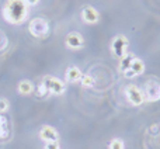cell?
Segmentation results:
<instances>
[{"mask_svg": "<svg viewBox=\"0 0 160 149\" xmlns=\"http://www.w3.org/2000/svg\"><path fill=\"white\" fill-rule=\"evenodd\" d=\"M28 6L24 0H6L3 6V18L10 24H21L28 17Z\"/></svg>", "mask_w": 160, "mask_h": 149, "instance_id": "cell-1", "label": "cell"}, {"mask_svg": "<svg viewBox=\"0 0 160 149\" xmlns=\"http://www.w3.org/2000/svg\"><path fill=\"white\" fill-rule=\"evenodd\" d=\"M28 31L35 38H44L49 33V23H48L47 18L35 17V18L31 20L30 25H28Z\"/></svg>", "mask_w": 160, "mask_h": 149, "instance_id": "cell-2", "label": "cell"}, {"mask_svg": "<svg viewBox=\"0 0 160 149\" xmlns=\"http://www.w3.org/2000/svg\"><path fill=\"white\" fill-rule=\"evenodd\" d=\"M41 85L45 87V90H47L48 94H56V96H59V94H63L65 90H66V86H65V83L62 82L61 79H58V77L55 76H45L44 79H42Z\"/></svg>", "mask_w": 160, "mask_h": 149, "instance_id": "cell-3", "label": "cell"}, {"mask_svg": "<svg viewBox=\"0 0 160 149\" xmlns=\"http://www.w3.org/2000/svg\"><path fill=\"white\" fill-rule=\"evenodd\" d=\"M143 96L145 101H158V100H160V83L158 80L152 79L145 83Z\"/></svg>", "mask_w": 160, "mask_h": 149, "instance_id": "cell-4", "label": "cell"}, {"mask_svg": "<svg viewBox=\"0 0 160 149\" xmlns=\"http://www.w3.org/2000/svg\"><path fill=\"white\" fill-rule=\"evenodd\" d=\"M125 96H127V100L131 103L132 105L138 107V105H142L145 103V96H143V90H141L139 87L131 85L125 89Z\"/></svg>", "mask_w": 160, "mask_h": 149, "instance_id": "cell-5", "label": "cell"}, {"mask_svg": "<svg viewBox=\"0 0 160 149\" xmlns=\"http://www.w3.org/2000/svg\"><path fill=\"white\" fill-rule=\"evenodd\" d=\"M128 44L129 41L127 39V37L124 35H117L115 38L111 42V51L117 58L121 59L124 55H127V49H128Z\"/></svg>", "mask_w": 160, "mask_h": 149, "instance_id": "cell-6", "label": "cell"}, {"mask_svg": "<svg viewBox=\"0 0 160 149\" xmlns=\"http://www.w3.org/2000/svg\"><path fill=\"white\" fill-rule=\"evenodd\" d=\"M80 17L86 24H97L100 21V13L93 6H84L80 11Z\"/></svg>", "mask_w": 160, "mask_h": 149, "instance_id": "cell-7", "label": "cell"}, {"mask_svg": "<svg viewBox=\"0 0 160 149\" xmlns=\"http://www.w3.org/2000/svg\"><path fill=\"white\" fill-rule=\"evenodd\" d=\"M83 44H84L83 37L80 35L78 31H72V33H69L66 35V38H65V45H66L69 49L78 51V49H80V48H83Z\"/></svg>", "mask_w": 160, "mask_h": 149, "instance_id": "cell-8", "label": "cell"}, {"mask_svg": "<svg viewBox=\"0 0 160 149\" xmlns=\"http://www.w3.org/2000/svg\"><path fill=\"white\" fill-rule=\"evenodd\" d=\"M39 138H41L42 141L48 142V144L59 141L58 131H56L53 127H51V125H44V127L41 128V131H39Z\"/></svg>", "mask_w": 160, "mask_h": 149, "instance_id": "cell-9", "label": "cell"}, {"mask_svg": "<svg viewBox=\"0 0 160 149\" xmlns=\"http://www.w3.org/2000/svg\"><path fill=\"white\" fill-rule=\"evenodd\" d=\"M145 72V64L142 59L139 58H135V61L132 62V65H131V68L127 70V72H124V76L128 77V79H132V77L135 76H139V74H142Z\"/></svg>", "mask_w": 160, "mask_h": 149, "instance_id": "cell-10", "label": "cell"}, {"mask_svg": "<svg viewBox=\"0 0 160 149\" xmlns=\"http://www.w3.org/2000/svg\"><path fill=\"white\" fill-rule=\"evenodd\" d=\"M65 79H66L68 83H78L82 79V72L79 70V68L69 66L65 72Z\"/></svg>", "mask_w": 160, "mask_h": 149, "instance_id": "cell-11", "label": "cell"}, {"mask_svg": "<svg viewBox=\"0 0 160 149\" xmlns=\"http://www.w3.org/2000/svg\"><path fill=\"white\" fill-rule=\"evenodd\" d=\"M17 89H18L20 94L28 96V94H31L34 91V85H32V82H30V80H21V82L18 83V86H17Z\"/></svg>", "mask_w": 160, "mask_h": 149, "instance_id": "cell-12", "label": "cell"}, {"mask_svg": "<svg viewBox=\"0 0 160 149\" xmlns=\"http://www.w3.org/2000/svg\"><path fill=\"white\" fill-rule=\"evenodd\" d=\"M135 58H136V56L132 55V54H127V55H124L121 58V62H119V70H121L122 73L127 72V70L131 68L132 62L135 61Z\"/></svg>", "mask_w": 160, "mask_h": 149, "instance_id": "cell-13", "label": "cell"}, {"mask_svg": "<svg viewBox=\"0 0 160 149\" xmlns=\"http://www.w3.org/2000/svg\"><path fill=\"white\" fill-rule=\"evenodd\" d=\"M7 127H8L7 118L3 114H0V139L6 138V135H7Z\"/></svg>", "mask_w": 160, "mask_h": 149, "instance_id": "cell-14", "label": "cell"}, {"mask_svg": "<svg viewBox=\"0 0 160 149\" xmlns=\"http://www.w3.org/2000/svg\"><path fill=\"white\" fill-rule=\"evenodd\" d=\"M83 87H93L94 86V79L90 74H82V79H80Z\"/></svg>", "mask_w": 160, "mask_h": 149, "instance_id": "cell-15", "label": "cell"}, {"mask_svg": "<svg viewBox=\"0 0 160 149\" xmlns=\"http://www.w3.org/2000/svg\"><path fill=\"white\" fill-rule=\"evenodd\" d=\"M108 149H125V145H124V141L119 138H114L112 141L110 142V146Z\"/></svg>", "mask_w": 160, "mask_h": 149, "instance_id": "cell-16", "label": "cell"}, {"mask_svg": "<svg viewBox=\"0 0 160 149\" xmlns=\"http://www.w3.org/2000/svg\"><path fill=\"white\" fill-rule=\"evenodd\" d=\"M10 104H8V100L7 99H0V114L6 113L8 110Z\"/></svg>", "mask_w": 160, "mask_h": 149, "instance_id": "cell-17", "label": "cell"}, {"mask_svg": "<svg viewBox=\"0 0 160 149\" xmlns=\"http://www.w3.org/2000/svg\"><path fill=\"white\" fill-rule=\"evenodd\" d=\"M45 149H61V148H59L58 142H51V144H47Z\"/></svg>", "mask_w": 160, "mask_h": 149, "instance_id": "cell-18", "label": "cell"}, {"mask_svg": "<svg viewBox=\"0 0 160 149\" xmlns=\"http://www.w3.org/2000/svg\"><path fill=\"white\" fill-rule=\"evenodd\" d=\"M24 2L27 3V6L30 7V6H35V4H38L39 0H24Z\"/></svg>", "mask_w": 160, "mask_h": 149, "instance_id": "cell-19", "label": "cell"}]
</instances>
